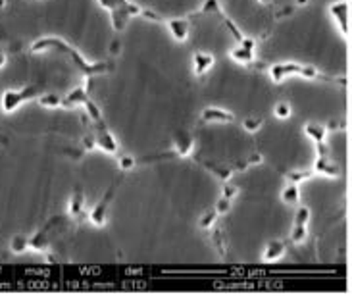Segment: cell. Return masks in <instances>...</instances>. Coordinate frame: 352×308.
I'll return each mask as SVG.
<instances>
[{
	"label": "cell",
	"mask_w": 352,
	"mask_h": 308,
	"mask_svg": "<svg viewBox=\"0 0 352 308\" xmlns=\"http://www.w3.org/2000/svg\"><path fill=\"white\" fill-rule=\"evenodd\" d=\"M29 249V239H25V237H14L12 239V250L14 252H23V250H28Z\"/></svg>",
	"instance_id": "29"
},
{
	"label": "cell",
	"mask_w": 352,
	"mask_h": 308,
	"mask_svg": "<svg viewBox=\"0 0 352 308\" xmlns=\"http://www.w3.org/2000/svg\"><path fill=\"white\" fill-rule=\"evenodd\" d=\"M202 124H233L235 114L223 108H204L200 116Z\"/></svg>",
	"instance_id": "11"
},
{
	"label": "cell",
	"mask_w": 352,
	"mask_h": 308,
	"mask_svg": "<svg viewBox=\"0 0 352 308\" xmlns=\"http://www.w3.org/2000/svg\"><path fill=\"white\" fill-rule=\"evenodd\" d=\"M89 91L85 87H77L74 93H69L67 96L62 98V108H74V106H85V102L89 100Z\"/></svg>",
	"instance_id": "14"
},
{
	"label": "cell",
	"mask_w": 352,
	"mask_h": 308,
	"mask_svg": "<svg viewBox=\"0 0 352 308\" xmlns=\"http://www.w3.org/2000/svg\"><path fill=\"white\" fill-rule=\"evenodd\" d=\"M91 129H93V135H95L96 148H100V151L110 154L118 153V143H116L112 133L108 131L104 120L102 122H91Z\"/></svg>",
	"instance_id": "8"
},
{
	"label": "cell",
	"mask_w": 352,
	"mask_h": 308,
	"mask_svg": "<svg viewBox=\"0 0 352 308\" xmlns=\"http://www.w3.org/2000/svg\"><path fill=\"white\" fill-rule=\"evenodd\" d=\"M173 143H175V146L170 153L153 154V156H146V158L137 160V164L160 162V160H172V158H187L192 153V148H195V137L189 131H177L175 137H173Z\"/></svg>",
	"instance_id": "3"
},
{
	"label": "cell",
	"mask_w": 352,
	"mask_h": 308,
	"mask_svg": "<svg viewBox=\"0 0 352 308\" xmlns=\"http://www.w3.org/2000/svg\"><path fill=\"white\" fill-rule=\"evenodd\" d=\"M66 216H54V218H50V220L41 228V230L29 239V249H35V250H48L50 249V245H52V241L58 235V231L64 230L66 228Z\"/></svg>",
	"instance_id": "5"
},
{
	"label": "cell",
	"mask_w": 352,
	"mask_h": 308,
	"mask_svg": "<svg viewBox=\"0 0 352 308\" xmlns=\"http://www.w3.org/2000/svg\"><path fill=\"white\" fill-rule=\"evenodd\" d=\"M314 173H316L314 170H302V172H285L283 175H285L287 182L300 185V183L306 182V179H310V177L314 175Z\"/></svg>",
	"instance_id": "23"
},
{
	"label": "cell",
	"mask_w": 352,
	"mask_h": 308,
	"mask_svg": "<svg viewBox=\"0 0 352 308\" xmlns=\"http://www.w3.org/2000/svg\"><path fill=\"white\" fill-rule=\"evenodd\" d=\"M306 239V226H293V233H291V241L293 243H300Z\"/></svg>",
	"instance_id": "31"
},
{
	"label": "cell",
	"mask_w": 352,
	"mask_h": 308,
	"mask_svg": "<svg viewBox=\"0 0 352 308\" xmlns=\"http://www.w3.org/2000/svg\"><path fill=\"white\" fill-rule=\"evenodd\" d=\"M69 218H74L76 221H83L89 218L85 212V191L81 185H76V189L72 192L69 199Z\"/></svg>",
	"instance_id": "9"
},
{
	"label": "cell",
	"mask_w": 352,
	"mask_h": 308,
	"mask_svg": "<svg viewBox=\"0 0 352 308\" xmlns=\"http://www.w3.org/2000/svg\"><path fill=\"white\" fill-rule=\"evenodd\" d=\"M168 28L172 31L173 38L177 41H185L189 37V19H170Z\"/></svg>",
	"instance_id": "18"
},
{
	"label": "cell",
	"mask_w": 352,
	"mask_h": 308,
	"mask_svg": "<svg viewBox=\"0 0 352 308\" xmlns=\"http://www.w3.org/2000/svg\"><path fill=\"white\" fill-rule=\"evenodd\" d=\"M218 212H216V208H210V210H206L204 214H202V218H200L199 226L200 230H208V228H212L214 226V221L218 220Z\"/></svg>",
	"instance_id": "24"
},
{
	"label": "cell",
	"mask_w": 352,
	"mask_h": 308,
	"mask_svg": "<svg viewBox=\"0 0 352 308\" xmlns=\"http://www.w3.org/2000/svg\"><path fill=\"white\" fill-rule=\"evenodd\" d=\"M231 202H233L231 199H228V197H223V195H221L214 208H216V212H218V214H228V212L231 210Z\"/></svg>",
	"instance_id": "30"
},
{
	"label": "cell",
	"mask_w": 352,
	"mask_h": 308,
	"mask_svg": "<svg viewBox=\"0 0 352 308\" xmlns=\"http://www.w3.org/2000/svg\"><path fill=\"white\" fill-rule=\"evenodd\" d=\"M305 133L316 143L318 156H327V154H329V148H327V144H325V135H327V127H325V125L306 124Z\"/></svg>",
	"instance_id": "10"
},
{
	"label": "cell",
	"mask_w": 352,
	"mask_h": 308,
	"mask_svg": "<svg viewBox=\"0 0 352 308\" xmlns=\"http://www.w3.org/2000/svg\"><path fill=\"white\" fill-rule=\"evenodd\" d=\"M314 172L322 173V175H327V177H339V175H341L339 166L331 162L327 156H318V158H316Z\"/></svg>",
	"instance_id": "15"
},
{
	"label": "cell",
	"mask_w": 352,
	"mask_h": 308,
	"mask_svg": "<svg viewBox=\"0 0 352 308\" xmlns=\"http://www.w3.org/2000/svg\"><path fill=\"white\" fill-rule=\"evenodd\" d=\"M262 125H264V120H262V118H247V120L243 122V127H245L247 131H250V133L260 131Z\"/></svg>",
	"instance_id": "27"
},
{
	"label": "cell",
	"mask_w": 352,
	"mask_h": 308,
	"mask_svg": "<svg viewBox=\"0 0 352 308\" xmlns=\"http://www.w3.org/2000/svg\"><path fill=\"white\" fill-rule=\"evenodd\" d=\"M122 179H124V173H122L118 179H114V182L110 183V187L106 189L104 197H102V199H100V202H98L95 208H93V212L89 214V220L93 221L96 228H102V226H106L108 208H110V204H112V201L116 199V191H118V187H120Z\"/></svg>",
	"instance_id": "6"
},
{
	"label": "cell",
	"mask_w": 352,
	"mask_h": 308,
	"mask_svg": "<svg viewBox=\"0 0 352 308\" xmlns=\"http://www.w3.org/2000/svg\"><path fill=\"white\" fill-rule=\"evenodd\" d=\"M8 137H6V135L2 133V131H0V146H8Z\"/></svg>",
	"instance_id": "35"
},
{
	"label": "cell",
	"mask_w": 352,
	"mask_h": 308,
	"mask_svg": "<svg viewBox=\"0 0 352 308\" xmlns=\"http://www.w3.org/2000/svg\"><path fill=\"white\" fill-rule=\"evenodd\" d=\"M310 220V210L306 206H298L295 214V226H308Z\"/></svg>",
	"instance_id": "28"
},
{
	"label": "cell",
	"mask_w": 352,
	"mask_h": 308,
	"mask_svg": "<svg viewBox=\"0 0 352 308\" xmlns=\"http://www.w3.org/2000/svg\"><path fill=\"white\" fill-rule=\"evenodd\" d=\"M212 66H214V56H212V54L197 52V54L192 56V72H195V76H204Z\"/></svg>",
	"instance_id": "16"
},
{
	"label": "cell",
	"mask_w": 352,
	"mask_h": 308,
	"mask_svg": "<svg viewBox=\"0 0 352 308\" xmlns=\"http://www.w3.org/2000/svg\"><path fill=\"white\" fill-rule=\"evenodd\" d=\"M38 95H41V87L38 85H29L25 87V89H21V91H6L4 96H2V108H4L6 114H10V112H14L21 102L31 100V98H37Z\"/></svg>",
	"instance_id": "7"
},
{
	"label": "cell",
	"mask_w": 352,
	"mask_h": 308,
	"mask_svg": "<svg viewBox=\"0 0 352 308\" xmlns=\"http://www.w3.org/2000/svg\"><path fill=\"white\" fill-rule=\"evenodd\" d=\"M260 2H264V4H267V2H272V0H260Z\"/></svg>",
	"instance_id": "39"
},
{
	"label": "cell",
	"mask_w": 352,
	"mask_h": 308,
	"mask_svg": "<svg viewBox=\"0 0 352 308\" xmlns=\"http://www.w3.org/2000/svg\"><path fill=\"white\" fill-rule=\"evenodd\" d=\"M281 201L285 204H291V206H296L300 202V192H298V185L296 183H291L285 187V191L281 192Z\"/></svg>",
	"instance_id": "21"
},
{
	"label": "cell",
	"mask_w": 352,
	"mask_h": 308,
	"mask_svg": "<svg viewBox=\"0 0 352 308\" xmlns=\"http://www.w3.org/2000/svg\"><path fill=\"white\" fill-rule=\"evenodd\" d=\"M112 52H114V54L120 52V43H112Z\"/></svg>",
	"instance_id": "36"
},
{
	"label": "cell",
	"mask_w": 352,
	"mask_h": 308,
	"mask_svg": "<svg viewBox=\"0 0 352 308\" xmlns=\"http://www.w3.org/2000/svg\"><path fill=\"white\" fill-rule=\"evenodd\" d=\"M262 160H264V156H262L260 153H254V154H250L248 158H245V160H237V162L231 166V170H233V172H245V170L252 168V166L262 164Z\"/></svg>",
	"instance_id": "20"
},
{
	"label": "cell",
	"mask_w": 352,
	"mask_h": 308,
	"mask_svg": "<svg viewBox=\"0 0 352 308\" xmlns=\"http://www.w3.org/2000/svg\"><path fill=\"white\" fill-rule=\"evenodd\" d=\"M306 2H308V0H296V4H300V6H305Z\"/></svg>",
	"instance_id": "38"
},
{
	"label": "cell",
	"mask_w": 352,
	"mask_h": 308,
	"mask_svg": "<svg viewBox=\"0 0 352 308\" xmlns=\"http://www.w3.org/2000/svg\"><path fill=\"white\" fill-rule=\"evenodd\" d=\"M331 14H333L335 19H337V23H339V28L343 31L344 37L349 38V35H351V19H349V16H351V8H349V2L333 4V6H331Z\"/></svg>",
	"instance_id": "12"
},
{
	"label": "cell",
	"mask_w": 352,
	"mask_h": 308,
	"mask_svg": "<svg viewBox=\"0 0 352 308\" xmlns=\"http://www.w3.org/2000/svg\"><path fill=\"white\" fill-rule=\"evenodd\" d=\"M195 160H197V162H199L200 166L204 168V170H208L210 173H214V175H216L218 179H221L223 183L229 182V179H231V175L235 173L233 170H231V168H223V166H219V164L208 162V160H204V158H199V156H197Z\"/></svg>",
	"instance_id": "13"
},
{
	"label": "cell",
	"mask_w": 352,
	"mask_h": 308,
	"mask_svg": "<svg viewBox=\"0 0 352 308\" xmlns=\"http://www.w3.org/2000/svg\"><path fill=\"white\" fill-rule=\"evenodd\" d=\"M287 250V241H274V243H270L264 250V254H262V260L264 262H276L279 260L283 254H285Z\"/></svg>",
	"instance_id": "17"
},
{
	"label": "cell",
	"mask_w": 352,
	"mask_h": 308,
	"mask_svg": "<svg viewBox=\"0 0 352 308\" xmlns=\"http://www.w3.org/2000/svg\"><path fill=\"white\" fill-rule=\"evenodd\" d=\"M98 2H100V6H104L112 12V25H114L116 31H124L129 18L139 16L143 12L141 6H137L129 0H98Z\"/></svg>",
	"instance_id": "4"
},
{
	"label": "cell",
	"mask_w": 352,
	"mask_h": 308,
	"mask_svg": "<svg viewBox=\"0 0 352 308\" xmlns=\"http://www.w3.org/2000/svg\"><path fill=\"white\" fill-rule=\"evenodd\" d=\"M4 62H6V56H4V52L0 50V67L4 66Z\"/></svg>",
	"instance_id": "37"
},
{
	"label": "cell",
	"mask_w": 352,
	"mask_h": 308,
	"mask_svg": "<svg viewBox=\"0 0 352 308\" xmlns=\"http://www.w3.org/2000/svg\"><path fill=\"white\" fill-rule=\"evenodd\" d=\"M335 129H346V122H329L327 131H335Z\"/></svg>",
	"instance_id": "34"
},
{
	"label": "cell",
	"mask_w": 352,
	"mask_h": 308,
	"mask_svg": "<svg viewBox=\"0 0 352 308\" xmlns=\"http://www.w3.org/2000/svg\"><path fill=\"white\" fill-rule=\"evenodd\" d=\"M135 166H137V158L129 156V154H124V156H120V172H122V173L131 172Z\"/></svg>",
	"instance_id": "26"
},
{
	"label": "cell",
	"mask_w": 352,
	"mask_h": 308,
	"mask_svg": "<svg viewBox=\"0 0 352 308\" xmlns=\"http://www.w3.org/2000/svg\"><path fill=\"white\" fill-rule=\"evenodd\" d=\"M231 58L239 62V64H252L254 62V48H245V47H239V48H233L231 50Z\"/></svg>",
	"instance_id": "19"
},
{
	"label": "cell",
	"mask_w": 352,
	"mask_h": 308,
	"mask_svg": "<svg viewBox=\"0 0 352 308\" xmlns=\"http://www.w3.org/2000/svg\"><path fill=\"white\" fill-rule=\"evenodd\" d=\"M212 243L216 245V249H218L219 256L221 258H228V239H226V233L221 228L212 233Z\"/></svg>",
	"instance_id": "22"
},
{
	"label": "cell",
	"mask_w": 352,
	"mask_h": 308,
	"mask_svg": "<svg viewBox=\"0 0 352 308\" xmlns=\"http://www.w3.org/2000/svg\"><path fill=\"white\" fill-rule=\"evenodd\" d=\"M38 104L45 106V108H58V106L62 104V96H58V95L38 96Z\"/></svg>",
	"instance_id": "25"
},
{
	"label": "cell",
	"mask_w": 352,
	"mask_h": 308,
	"mask_svg": "<svg viewBox=\"0 0 352 308\" xmlns=\"http://www.w3.org/2000/svg\"><path fill=\"white\" fill-rule=\"evenodd\" d=\"M270 74L274 83H281L283 79L291 76H300L305 79H314V81H325V83H339V85H349V81L341 77V79H335L331 76H325L322 72H318L316 67L302 66V64H276V66L270 67Z\"/></svg>",
	"instance_id": "2"
},
{
	"label": "cell",
	"mask_w": 352,
	"mask_h": 308,
	"mask_svg": "<svg viewBox=\"0 0 352 308\" xmlns=\"http://www.w3.org/2000/svg\"><path fill=\"white\" fill-rule=\"evenodd\" d=\"M226 183H228V182H226ZM221 195L233 201V199H235V197L239 195V187H237V185H231V183H228V185H223V191H221Z\"/></svg>",
	"instance_id": "33"
},
{
	"label": "cell",
	"mask_w": 352,
	"mask_h": 308,
	"mask_svg": "<svg viewBox=\"0 0 352 308\" xmlns=\"http://www.w3.org/2000/svg\"><path fill=\"white\" fill-rule=\"evenodd\" d=\"M33 52H43V50H56V52H62V54H66L69 60H72V64L87 77V79H93L96 76H102V74H110V72H114V64H110V62H100V64H91V62H87L85 58L81 56L79 52H77L76 48L72 47V45H67L64 43L62 38H54V37H45V38H38L33 43V47H31Z\"/></svg>",
	"instance_id": "1"
},
{
	"label": "cell",
	"mask_w": 352,
	"mask_h": 308,
	"mask_svg": "<svg viewBox=\"0 0 352 308\" xmlns=\"http://www.w3.org/2000/svg\"><path fill=\"white\" fill-rule=\"evenodd\" d=\"M276 116L277 118H281V120H285L291 116V104L289 102H279L276 106Z\"/></svg>",
	"instance_id": "32"
}]
</instances>
